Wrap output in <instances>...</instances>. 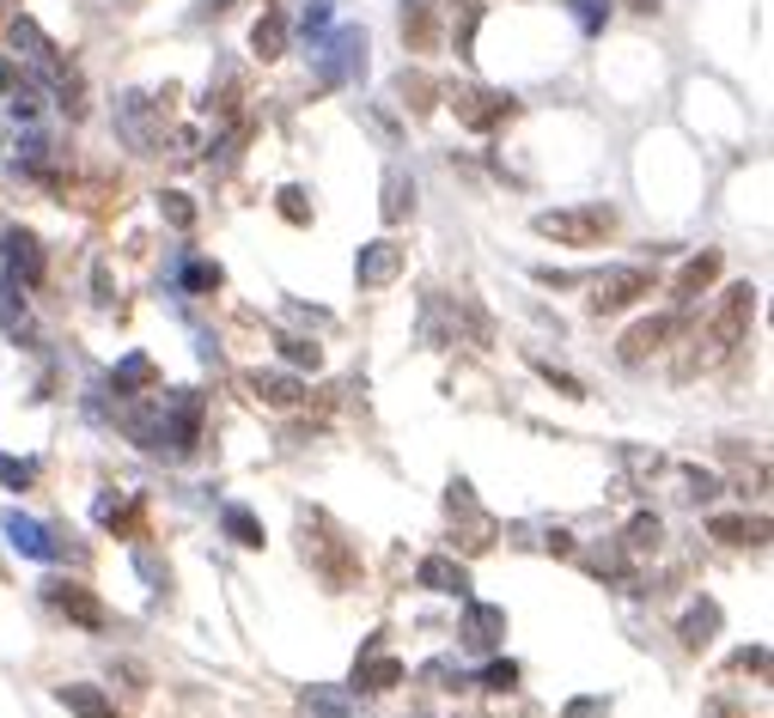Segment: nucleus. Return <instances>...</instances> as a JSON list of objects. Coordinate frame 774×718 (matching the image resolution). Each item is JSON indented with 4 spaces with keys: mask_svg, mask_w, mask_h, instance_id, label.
<instances>
[{
    "mask_svg": "<svg viewBox=\"0 0 774 718\" xmlns=\"http://www.w3.org/2000/svg\"><path fill=\"white\" fill-rule=\"evenodd\" d=\"M147 384H153V360H147V354H128V360L110 372V390H116V396H140Z\"/></svg>",
    "mask_w": 774,
    "mask_h": 718,
    "instance_id": "bb28decb",
    "label": "nucleus"
},
{
    "mask_svg": "<svg viewBox=\"0 0 774 718\" xmlns=\"http://www.w3.org/2000/svg\"><path fill=\"white\" fill-rule=\"evenodd\" d=\"M37 475H43V469H37V456H0V481H7L12 493L37 488Z\"/></svg>",
    "mask_w": 774,
    "mask_h": 718,
    "instance_id": "473e14b6",
    "label": "nucleus"
},
{
    "mask_svg": "<svg viewBox=\"0 0 774 718\" xmlns=\"http://www.w3.org/2000/svg\"><path fill=\"white\" fill-rule=\"evenodd\" d=\"M19 80H25V73H19V61H7V56H0V98H7V91L19 86Z\"/></svg>",
    "mask_w": 774,
    "mask_h": 718,
    "instance_id": "c03bdc74",
    "label": "nucleus"
},
{
    "mask_svg": "<svg viewBox=\"0 0 774 718\" xmlns=\"http://www.w3.org/2000/svg\"><path fill=\"white\" fill-rule=\"evenodd\" d=\"M251 396L263 402V409H300L305 384L293 372H251Z\"/></svg>",
    "mask_w": 774,
    "mask_h": 718,
    "instance_id": "a211bd4d",
    "label": "nucleus"
},
{
    "mask_svg": "<svg viewBox=\"0 0 774 718\" xmlns=\"http://www.w3.org/2000/svg\"><path fill=\"white\" fill-rule=\"evenodd\" d=\"M659 537H665V524L653 512H640L635 524H628V537H623V548L628 554H647V548H659Z\"/></svg>",
    "mask_w": 774,
    "mask_h": 718,
    "instance_id": "2f4dec72",
    "label": "nucleus"
},
{
    "mask_svg": "<svg viewBox=\"0 0 774 718\" xmlns=\"http://www.w3.org/2000/svg\"><path fill=\"white\" fill-rule=\"evenodd\" d=\"M221 524H226V537L238 542V548H263V524H256V512H251V505H226V512H221Z\"/></svg>",
    "mask_w": 774,
    "mask_h": 718,
    "instance_id": "cd10ccee",
    "label": "nucleus"
},
{
    "mask_svg": "<svg viewBox=\"0 0 774 718\" xmlns=\"http://www.w3.org/2000/svg\"><path fill=\"white\" fill-rule=\"evenodd\" d=\"M714 281H719V250H702L689 268L677 274V286H670V298H677V305H695V298H702Z\"/></svg>",
    "mask_w": 774,
    "mask_h": 718,
    "instance_id": "412c9836",
    "label": "nucleus"
},
{
    "mask_svg": "<svg viewBox=\"0 0 774 718\" xmlns=\"http://www.w3.org/2000/svg\"><path fill=\"white\" fill-rule=\"evenodd\" d=\"M159 214L172 219L177 232H189V226H196V201H189L184 189H165V195H159Z\"/></svg>",
    "mask_w": 774,
    "mask_h": 718,
    "instance_id": "f704fd0d",
    "label": "nucleus"
},
{
    "mask_svg": "<svg viewBox=\"0 0 774 718\" xmlns=\"http://www.w3.org/2000/svg\"><path fill=\"white\" fill-rule=\"evenodd\" d=\"M421 682H433V688H470L476 676L463 670V663H451V658H433V663H421Z\"/></svg>",
    "mask_w": 774,
    "mask_h": 718,
    "instance_id": "7c9ffc66",
    "label": "nucleus"
},
{
    "mask_svg": "<svg viewBox=\"0 0 774 718\" xmlns=\"http://www.w3.org/2000/svg\"><path fill=\"white\" fill-rule=\"evenodd\" d=\"M640 293H653V274L647 268H604L598 281H591V311L610 317V311H628Z\"/></svg>",
    "mask_w": 774,
    "mask_h": 718,
    "instance_id": "1a4fd4ad",
    "label": "nucleus"
},
{
    "mask_svg": "<svg viewBox=\"0 0 774 718\" xmlns=\"http://www.w3.org/2000/svg\"><path fill=\"white\" fill-rule=\"evenodd\" d=\"M251 49H256L263 61L287 56V19H281V12H263V19L251 24Z\"/></svg>",
    "mask_w": 774,
    "mask_h": 718,
    "instance_id": "393cba45",
    "label": "nucleus"
},
{
    "mask_svg": "<svg viewBox=\"0 0 774 718\" xmlns=\"http://www.w3.org/2000/svg\"><path fill=\"white\" fill-rule=\"evenodd\" d=\"M281 214H287L293 226H305V219H312V201H305V189H281Z\"/></svg>",
    "mask_w": 774,
    "mask_h": 718,
    "instance_id": "a19ab883",
    "label": "nucleus"
},
{
    "mask_svg": "<svg viewBox=\"0 0 774 718\" xmlns=\"http://www.w3.org/2000/svg\"><path fill=\"white\" fill-rule=\"evenodd\" d=\"M300 548H305V560H312V572L330 584V591H347V584H354V572H360V554H354V542H347V537L330 524L324 512H305V518H300Z\"/></svg>",
    "mask_w": 774,
    "mask_h": 718,
    "instance_id": "f03ea898",
    "label": "nucleus"
},
{
    "mask_svg": "<svg viewBox=\"0 0 774 718\" xmlns=\"http://www.w3.org/2000/svg\"><path fill=\"white\" fill-rule=\"evenodd\" d=\"M610 712V700H574V707H567V718H604Z\"/></svg>",
    "mask_w": 774,
    "mask_h": 718,
    "instance_id": "37998d69",
    "label": "nucleus"
},
{
    "mask_svg": "<svg viewBox=\"0 0 774 718\" xmlns=\"http://www.w3.org/2000/svg\"><path fill=\"white\" fill-rule=\"evenodd\" d=\"M312 61H317V80L324 86H354L360 73H366V31H360V24H342V31L317 37Z\"/></svg>",
    "mask_w": 774,
    "mask_h": 718,
    "instance_id": "39448f33",
    "label": "nucleus"
},
{
    "mask_svg": "<svg viewBox=\"0 0 774 718\" xmlns=\"http://www.w3.org/2000/svg\"><path fill=\"white\" fill-rule=\"evenodd\" d=\"M396 682H403V658H384V646L372 639L354 663V695H384V688H396Z\"/></svg>",
    "mask_w": 774,
    "mask_h": 718,
    "instance_id": "ddd939ff",
    "label": "nucleus"
},
{
    "mask_svg": "<svg viewBox=\"0 0 774 718\" xmlns=\"http://www.w3.org/2000/svg\"><path fill=\"white\" fill-rule=\"evenodd\" d=\"M476 682H482L488 695H512V688H519V663H512V658H494L482 676H476Z\"/></svg>",
    "mask_w": 774,
    "mask_h": 718,
    "instance_id": "72a5a7b5",
    "label": "nucleus"
},
{
    "mask_svg": "<svg viewBox=\"0 0 774 718\" xmlns=\"http://www.w3.org/2000/svg\"><path fill=\"white\" fill-rule=\"evenodd\" d=\"M714 537L719 542H751V524H744V518H714Z\"/></svg>",
    "mask_w": 774,
    "mask_h": 718,
    "instance_id": "79ce46f5",
    "label": "nucleus"
},
{
    "mask_svg": "<svg viewBox=\"0 0 774 718\" xmlns=\"http://www.w3.org/2000/svg\"><path fill=\"white\" fill-rule=\"evenodd\" d=\"M177 286H184V293H221L226 286V268L221 263H208V256H184V268H177Z\"/></svg>",
    "mask_w": 774,
    "mask_h": 718,
    "instance_id": "4be33fe9",
    "label": "nucleus"
},
{
    "mask_svg": "<svg viewBox=\"0 0 774 718\" xmlns=\"http://www.w3.org/2000/svg\"><path fill=\"white\" fill-rule=\"evenodd\" d=\"M56 700H61V707H68L74 718H123V712H116V700H110L98 682H61Z\"/></svg>",
    "mask_w": 774,
    "mask_h": 718,
    "instance_id": "6ab92c4d",
    "label": "nucleus"
},
{
    "mask_svg": "<svg viewBox=\"0 0 774 718\" xmlns=\"http://www.w3.org/2000/svg\"><path fill=\"white\" fill-rule=\"evenodd\" d=\"M537 372H543V384H555V390H561V396H574V402H579V396H586V384H579V377H574V372H555V365H549V360H537Z\"/></svg>",
    "mask_w": 774,
    "mask_h": 718,
    "instance_id": "ea45409f",
    "label": "nucleus"
},
{
    "mask_svg": "<svg viewBox=\"0 0 774 718\" xmlns=\"http://www.w3.org/2000/svg\"><path fill=\"white\" fill-rule=\"evenodd\" d=\"M500 633H507V609L500 603H463V651H494L500 646Z\"/></svg>",
    "mask_w": 774,
    "mask_h": 718,
    "instance_id": "9b49d317",
    "label": "nucleus"
},
{
    "mask_svg": "<svg viewBox=\"0 0 774 718\" xmlns=\"http://www.w3.org/2000/svg\"><path fill=\"white\" fill-rule=\"evenodd\" d=\"M445 505H451V518H463V530H470V548H488L494 542V518L476 505V493H470V481H451V493H445Z\"/></svg>",
    "mask_w": 774,
    "mask_h": 718,
    "instance_id": "2eb2a0df",
    "label": "nucleus"
},
{
    "mask_svg": "<svg viewBox=\"0 0 774 718\" xmlns=\"http://www.w3.org/2000/svg\"><path fill=\"white\" fill-rule=\"evenodd\" d=\"M43 603L56 609V616H68L74 628H86V633H105V628H110V609L98 603V591H92V584L49 579V584H43Z\"/></svg>",
    "mask_w": 774,
    "mask_h": 718,
    "instance_id": "0eeeda50",
    "label": "nucleus"
},
{
    "mask_svg": "<svg viewBox=\"0 0 774 718\" xmlns=\"http://www.w3.org/2000/svg\"><path fill=\"white\" fill-rule=\"evenodd\" d=\"M670 335H677V317H647V323H635V330L623 335V365H640L647 354H659Z\"/></svg>",
    "mask_w": 774,
    "mask_h": 718,
    "instance_id": "f3484780",
    "label": "nucleus"
},
{
    "mask_svg": "<svg viewBox=\"0 0 774 718\" xmlns=\"http://www.w3.org/2000/svg\"><path fill=\"white\" fill-rule=\"evenodd\" d=\"M92 518L105 530H116V537H140V500L135 493H98Z\"/></svg>",
    "mask_w": 774,
    "mask_h": 718,
    "instance_id": "aec40b11",
    "label": "nucleus"
},
{
    "mask_svg": "<svg viewBox=\"0 0 774 718\" xmlns=\"http://www.w3.org/2000/svg\"><path fill=\"white\" fill-rule=\"evenodd\" d=\"M403 244H391V238H379V244H360V263H354V281H360V293H379V286H391L396 274H403Z\"/></svg>",
    "mask_w": 774,
    "mask_h": 718,
    "instance_id": "9d476101",
    "label": "nucleus"
},
{
    "mask_svg": "<svg viewBox=\"0 0 774 718\" xmlns=\"http://www.w3.org/2000/svg\"><path fill=\"white\" fill-rule=\"evenodd\" d=\"M409 214H415V177L391 165V171H384V219L396 226V219H409Z\"/></svg>",
    "mask_w": 774,
    "mask_h": 718,
    "instance_id": "b1692460",
    "label": "nucleus"
},
{
    "mask_svg": "<svg viewBox=\"0 0 774 718\" xmlns=\"http://www.w3.org/2000/svg\"><path fill=\"white\" fill-rule=\"evenodd\" d=\"M451 110H458V122L470 135H494L507 116H519V98L512 91H488V86H463V91H451Z\"/></svg>",
    "mask_w": 774,
    "mask_h": 718,
    "instance_id": "423d86ee",
    "label": "nucleus"
},
{
    "mask_svg": "<svg viewBox=\"0 0 774 718\" xmlns=\"http://www.w3.org/2000/svg\"><path fill=\"white\" fill-rule=\"evenodd\" d=\"M0 330H7L12 342H31V311H25L19 286H7V281H0Z\"/></svg>",
    "mask_w": 774,
    "mask_h": 718,
    "instance_id": "a878e982",
    "label": "nucleus"
},
{
    "mask_svg": "<svg viewBox=\"0 0 774 718\" xmlns=\"http://www.w3.org/2000/svg\"><path fill=\"white\" fill-rule=\"evenodd\" d=\"M415 579L428 584V591H440V597H458V603H470V567L463 560H451V554H428L415 567Z\"/></svg>",
    "mask_w": 774,
    "mask_h": 718,
    "instance_id": "4468645a",
    "label": "nucleus"
},
{
    "mask_svg": "<svg viewBox=\"0 0 774 718\" xmlns=\"http://www.w3.org/2000/svg\"><path fill=\"white\" fill-rule=\"evenodd\" d=\"M567 12L579 19V31L598 37V31H604V19H610V0H567Z\"/></svg>",
    "mask_w": 774,
    "mask_h": 718,
    "instance_id": "c9c22d12",
    "label": "nucleus"
},
{
    "mask_svg": "<svg viewBox=\"0 0 774 718\" xmlns=\"http://www.w3.org/2000/svg\"><path fill=\"white\" fill-rule=\"evenodd\" d=\"M0 263H7V286H19V293L43 286V244H37V232L25 226L0 232Z\"/></svg>",
    "mask_w": 774,
    "mask_h": 718,
    "instance_id": "6e6552de",
    "label": "nucleus"
},
{
    "mask_svg": "<svg viewBox=\"0 0 774 718\" xmlns=\"http://www.w3.org/2000/svg\"><path fill=\"white\" fill-rule=\"evenodd\" d=\"M0 530H7V542L19 548V554H31V560H61V542H56V530H49V524H37V518H25V512H7V518H0Z\"/></svg>",
    "mask_w": 774,
    "mask_h": 718,
    "instance_id": "f8f14e48",
    "label": "nucleus"
},
{
    "mask_svg": "<svg viewBox=\"0 0 774 718\" xmlns=\"http://www.w3.org/2000/svg\"><path fill=\"white\" fill-rule=\"evenodd\" d=\"M128 439H135L147 456L184 463V456L202 445V396H196V390H165L153 409L128 414Z\"/></svg>",
    "mask_w": 774,
    "mask_h": 718,
    "instance_id": "f257e3e1",
    "label": "nucleus"
},
{
    "mask_svg": "<svg viewBox=\"0 0 774 718\" xmlns=\"http://www.w3.org/2000/svg\"><path fill=\"white\" fill-rule=\"evenodd\" d=\"M683 646H689V651H702L707 646V639H714L719 633V603H714V597H702V603H695L689 609V616H683Z\"/></svg>",
    "mask_w": 774,
    "mask_h": 718,
    "instance_id": "5701e85b",
    "label": "nucleus"
},
{
    "mask_svg": "<svg viewBox=\"0 0 774 718\" xmlns=\"http://www.w3.org/2000/svg\"><path fill=\"white\" fill-rule=\"evenodd\" d=\"M396 98H403L409 110H428V104H433V80H428V73H403V80H396Z\"/></svg>",
    "mask_w": 774,
    "mask_h": 718,
    "instance_id": "e433bc0d",
    "label": "nucleus"
},
{
    "mask_svg": "<svg viewBox=\"0 0 774 718\" xmlns=\"http://www.w3.org/2000/svg\"><path fill=\"white\" fill-rule=\"evenodd\" d=\"M330 12H335V0H305V7H300V31L312 37V43H317V37H324Z\"/></svg>",
    "mask_w": 774,
    "mask_h": 718,
    "instance_id": "4c0bfd02",
    "label": "nucleus"
},
{
    "mask_svg": "<svg viewBox=\"0 0 774 718\" xmlns=\"http://www.w3.org/2000/svg\"><path fill=\"white\" fill-rule=\"evenodd\" d=\"M403 43H409V49H428V43H433V12H428V0H409V7H403Z\"/></svg>",
    "mask_w": 774,
    "mask_h": 718,
    "instance_id": "c85d7f7f",
    "label": "nucleus"
},
{
    "mask_svg": "<svg viewBox=\"0 0 774 718\" xmlns=\"http://www.w3.org/2000/svg\"><path fill=\"white\" fill-rule=\"evenodd\" d=\"M116 128H123V135L135 140L140 153L159 140V128H153V98H147V91H128V98L116 104Z\"/></svg>",
    "mask_w": 774,
    "mask_h": 718,
    "instance_id": "dca6fc26",
    "label": "nucleus"
},
{
    "mask_svg": "<svg viewBox=\"0 0 774 718\" xmlns=\"http://www.w3.org/2000/svg\"><path fill=\"white\" fill-rule=\"evenodd\" d=\"M281 360H287L293 372H317V365H324V347L305 342V335H281Z\"/></svg>",
    "mask_w": 774,
    "mask_h": 718,
    "instance_id": "c756f323",
    "label": "nucleus"
},
{
    "mask_svg": "<svg viewBox=\"0 0 774 718\" xmlns=\"http://www.w3.org/2000/svg\"><path fill=\"white\" fill-rule=\"evenodd\" d=\"M531 226H537V238H555V244H567V250H591V244H604L616 232V207H604V201L549 207V214H537Z\"/></svg>",
    "mask_w": 774,
    "mask_h": 718,
    "instance_id": "7ed1b4c3",
    "label": "nucleus"
},
{
    "mask_svg": "<svg viewBox=\"0 0 774 718\" xmlns=\"http://www.w3.org/2000/svg\"><path fill=\"white\" fill-rule=\"evenodd\" d=\"M751 317H756V286H726V293H719V305H714V317H707V365L714 360H726L732 347L744 342V335H751Z\"/></svg>",
    "mask_w": 774,
    "mask_h": 718,
    "instance_id": "20e7f679",
    "label": "nucleus"
},
{
    "mask_svg": "<svg viewBox=\"0 0 774 718\" xmlns=\"http://www.w3.org/2000/svg\"><path fill=\"white\" fill-rule=\"evenodd\" d=\"M305 712H324V718H347V695H330V688H312V695H305Z\"/></svg>",
    "mask_w": 774,
    "mask_h": 718,
    "instance_id": "58836bf2",
    "label": "nucleus"
}]
</instances>
